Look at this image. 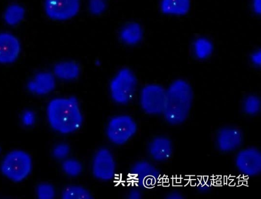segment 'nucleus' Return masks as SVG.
I'll use <instances>...</instances> for the list:
<instances>
[{"label":"nucleus","mask_w":261,"mask_h":199,"mask_svg":"<svg viewBox=\"0 0 261 199\" xmlns=\"http://www.w3.org/2000/svg\"><path fill=\"white\" fill-rule=\"evenodd\" d=\"M46 116L51 128L62 134L77 131L84 122L79 101L74 96L60 97L51 99L46 107Z\"/></svg>","instance_id":"1"},{"label":"nucleus","mask_w":261,"mask_h":199,"mask_svg":"<svg viewBox=\"0 0 261 199\" xmlns=\"http://www.w3.org/2000/svg\"><path fill=\"white\" fill-rule=\"evenodd\" d=\"M193 102V92L186 80L173 81L166 90V102L163 112L166 122L172 126L184 123L188 118Z\"/></svg>","instance_id":"2"},{"label":"nucleus","mask_w":261,"mask_h":199,"mask_svg":"<svg viewBox=\"0 0 261 199\" xmlns=\"http://www.w3.org/2000/svg\"><path fill=\"white\" fill-rule=\"evenodd\" d=\"M137 78L134 71L128 68L120 69L109 83V93L112 100L124 105L134 98L137 88Z\"/></svg>","instance_id":"3"},{"label":"nucleus","mask_w":261,"mask_h":199,"mask_svg":"<svg viewBox=\"0 0 261 199\" xmlns=\"http://www.w3.org/2000/svg\"><path fill=\"white\" fill-rule=\"evenodd\" d=\"M32 167V159L29 154L21 150H14L5 157L1 165V170L10 180L20 182L29 175Z\"/></svg>","instance_id":"4"},{"label":"nucleus","mask_w":261,"mask_h":199,"mask_svg":"<svg viewBox=\"0 0 261 199\" xmlns=\"http://www.w3.org/2000/svg\"><path fill=\"white\" fill-rule=\"evenodd\" d=\"M138 125L131 116L126 114L111 118L107 124L106 134L109 140L115 145H123L137 133Z\"/></svg>","instance_id":"5"},{"label":"nucleus","mask_w":261,"mask_h":199,"mask_svg":"<svg viewBox=\"0 0 261 199\" xmlns=\"http://www.w3.org/2000/svg\"><path fill=\"white\" fill-rule=\"evenodd\" d=\"M166 90L157 84L144 86L140 93L139 102L146 114L157 116L163 114L166 102Z\"/></svg>","instance_id":"6"},{"label":"nucleus","mask_w":261,"mask_h":199,"mask_svg":"<svg viewBox=\"0 0 261 199\" xmlns=\"http://www.w3.org/2000/svg\"><path fill=\"white\" fill-rule=\"evenodd\" d=\"M93 177L100 181H108L114 178L116 172V163L111 150L100 148L93 155L91 162Z\"/></svg>","instance_id":"7"},{"label":"nucleus","mask_w":261,"mask_h":199,"mask_svg":"<svg viewBox=\"0 0 261 199\" xmlns=\"http://www.w3.org/2000/svg\"><path fill=\"white\" fill-rule=\"evenodd\" d=\"M234 163L237 170L249 177L258 176L261 172V153L254 147L241 149L236 154Z\"/></svg>","instance_id":"8"},{"label":"nucleus","mask_w":261,"mask_h":199,"mask_svg":"<svg viewBox=\"0 0 261 199\" xmlns=\"http://www.w3.org/2000/svg\"><path fill=\"white\" fill-rule=\"evenodd\" d=\"M81 0H44V9L51 20L63 21L74 17L79 12Z\"/></svg>","instance_id":"9"},{"label":"nucleus","mask_w":261,"mask_h":199,"mask_svg":"<svg viewBox=\"0 0 261 199\" xmlns=\"http://www.w3.org/2000/svg\"><path fill=\"white\" fill-rule=\"evenodd\" d=\"M244 136L241 129L233 126L220 128L215 136V146L222 153H230L238 150L242 145Z\"/></svg>","instance_id":"10"},{"label":"nucleus","mask_w":261,"mask_h":199,"mask_svg":"<svg viewBox=\"0 0 261 199\" xmlns=\"http://www.w3.org/2000/svg\"><path fill=\"white\" fill-rule=\"evenodd\" d=\"M147 152L150 158L154 161L166 162L173 155V143L166 135H157L153 137L148 144Z\"/></svg>","instance_id":"11"},{"label":"nucleus","mask_w":261,"mask_h":199,"mask_svg":"<svg viewBox=\"0 0 261 199\" xmlns=\"http://www.w3.org/2000/svg\"><path fill=\"white\" fill-rule=\"evenodd\" d=\"M130 173L138 185L144 186L153 184L160 175L158 168L145 160L134 163L130 168Z\"/></svg>","instance_id":"12"},{"label":"nucleus","mask_w":261,"mask_h":199,"mask_svg":"<svg viewBox=\"0 0 261 199\" xmlns=\"http://www.w3.org/2000/svg\"><path fill=\"white\" fill-rule=\"evenodd\" d=\"M21 50L19 40L9 33H0V64H7L15 62Z\"/></svg>","instance_id":"13"},{"label":"nucleus","mask_w":261,"mask_h":199,"mask_svg":"<svg viewBox=\"0 0 261 199\" xmlns=\"http://www.w3.org/2000/svg\"><path fill=\"white\" fill-rule=\"evenodd\" d=\"M56 85V77L53 73L43 71L37 73L27 84L28 90L39 95L51 92Z\"/></svg>","instance_id":"14"},{"label":"nucleus","mask_w":261,"mask_h":199,"mask_svg":"<svg viewBox=\"0 0 261 199\" xmlns=\"http://www.w3.org/2000/svg\"><path fill=\"white\" fill-rule=\"evenodd\" d=\"M81 71L80 65L72 60L60 61L53 67V74L56 78L64 81L76 79L80 76Z\"/></svg>","instance_id":"15"},{"label":"nucleus","mask_w":261,"mask_h":199,"mask_svg":"<svg viewBox=\"0 0 261 199\" xmlns=\"http://www.w3.org/2000/svg\"><path fill=\"white\" fill-rule=\"evenodd\" d=\"M143 31L141 25L135 21L124 24L119 33V38L124 44L132 46L139 43L142 40Z\"/></svg>","instance_id":"16"},{"label":"nucleus","mask_w":261,"mask_h":199,"mask_svg":"<svg viewBox=\"0 0 261 199\" xmlns=\"http://www.w3.org/2000/svg\"><path fill=\"white\" fill-rule=\"evenodd\" d=\"M190 0H162L161 11L166 14L184 15L189 11Z\"/></svg>","instance_id":"17"},{"label":"nucleus","mask_w":261,"mask_h":199,"mask_svg":"<svg viewBox=\"0 0 261 199\" xmlns=\"http://www.w3.org/2000/svg\"><path fill=\"white\" fill-rule=\"evenodd\" d=\"M25 13V9L22 6L17 4H13L9 5L5 9L4 18L8 25H16L22 21Z\"/></svg>","instance_id":"18"},{"label":"nucleus","mask_w":261,"mask_h":199,"mask_svg":"<svg viewBox=\"0 0 261 199\" xmlns=\"http://www.w3.org/2000/svg\"><path fill=\"white\" fill-rule=\"evenodd\" d=\"M63 199H92L93 195L86 188L78 185H69L64 187L61 192Z\"/></svg>","instance_id":"19"},{"label":"nucleus","mask_w":261,"mask_h":199,"mask_svg":"<svg viewBox=\"0 0 261 199\" xmlns=\"http://www.w3.org/2000/svg\"><path fill=\"white\" fill-rule=\"evenodd\" d=\"M261 108V101L259 97L255 95L246 96L242 104V111L248 116L254 117L259 114Z\"/></svg>","instance_id":"20"},{"label":"nucleus","mask_w":261,"mask_h":199,"mask_svg":"<svg viewBox=\"0 0 261 199\" xmlns=\"http://www.w3.org/2000/svg\"><path fill=\"white\" fill-rule=\"evenodd\" d=\"M61 168L66 176L70 177H76L82 173L83 166L79 160L72 158H67L63 160Z\"/></svg>","instance_id":"21"},{"label":"nucleus","mask_w":261,"mask_h":199,"mask_svg":"<svg viewBox=\"0 0 261 199\" xmlns=\"http://www.w3.org/2000/svg\"><path fill=\"white\" fill-rule=\"evenodd\" d=\"M194 49L195 53L198 58L205 59L212 53L213 45L207 39L199 38L194 42Z\"/></svg>","instance_id":"22"},{"label":"nucleus","mask_w":261,"mask_h":199,"mask_svg":"<svg viewBox=\"0 0 261 199\" xmlns=\"http://www.w3.org/2000/svg\"><path fill=\"white\" fill-rule=\"evenodd\" d=\"M56 194L54 187L49 183H41L37 187V195L39 199H53Z\"/></svg>","instance_id":"23"},{"label":"nucleus","mask_w":261,"mask_h":199,"mask_svg":"<svg viewBox=\"0 0 261 199\" xmlns=\"http://www.w3.org/2000/svg\"><path fill=\"white\" fill-rule=\"evenodd\" d=\"M107 4L105 0H89L88 9L89 12L94 15H99L106 10Z\"/></svg>","instance_id":"24"},{"label":"nucleus","mask_w":261,"mask_h":199,"mask_svg":"<svg viewBox=\"0 0 261 199\" xmlns=\"http://www.w3.org/2000/svg\"><path fill=\"white\" fill-rule=\"evenodd\" d=\"M70 152V147L66 143H62L56 145L53 149V156L58 160H64L67 158Z\"/></svg>","instance_id":"25"},{"label":"nucleus","mask_w":261,"mask_h":199,"mask_svg":"<svg viewBox=\"0 0 261 199\" xmlns=\"http://www.w3.org/2000/svg\"><path fill=\"white\" fill-rule=\"evenodd\" d=\"M35 115L31 111H26L22 117V121L25 125L29 126L32 125L35 121Z\"/></svg>","instance_id":"26"},{"label":"nucleus","mask_w":261,"mask_h":199,"mask_svg":"<svg viewBox=\"0 0 261 199\" xmlns=\"http://www.w3.org/2000/svg\"><path fill=\"white\" fill-rule=\"evenodd\" d=\"M166 198L167 199H182L184 197L180 191L173 190L168 193Z\"/></svg>","instance_id":"27"},{"label":"nucleus","mask_w":261,"mask_h":199,"mask_svg":"<svg viewBox=\"0 0 261 199\" xmlns=\"http://www.w3.org/2000/svg\"><path fill=\"white\" fill-rule=\"evenodd\" d=\"M127 196L129 199H140L142 194L139 189H133L129 191Z\"/></svg>","instance_id":"28"},{"label":"nucleus","mask_w":261,"mask_h":199,"mask_svg":"<svg viewBox=\"0 0 261 199\" xmlns=\"http://www.w3.org/2000/svg\"><path fill=\"white\" fill-rule=\"evenodd\" d=\"M251 60L256 65H260L261 61V53L260 50L254 52L251 55Z\"/></svg>","instance_id":"29"},{"label":"nucleus","mask_w":261,"mask_h":199,"mask_svg":"<svg viewBox=\"0 0 261 199\" xmlns=\"http://www.w3.org/2000/svg\"><path fill=\"white\" fill-rule=\"evenodd\" d=\"M261 0H253L252 6L254 11L257 14L261 12Z\"/></svg>","instance_id":"30"},{"label":"nucleus","mask_w":261,"mask_h":199,"mask_svg":"<svg viewBox=\"0 0 261 199\" xmlns=\"http://www.w3.org/2000/svg\"><path fill=\"white\" fill-rule=\"evenodd\" d=\"M0 152H1V150H0Z\"/></svg>","instance_id":"31"}]
</instances>
